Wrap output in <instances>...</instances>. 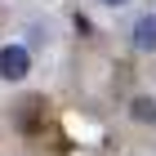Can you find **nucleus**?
Returning a JSON list of instances; mask_svg holds the SVG:
<instances>
[{
  "label": "nucleus",
  "instance_id": "nucleus-4",
  "mask_svg": "<svg viewBox=\"0 0 156 156\" xmlns=\"http://www.w3.org/2000/svg\"><path fill=\"white\" fill-rule=\"evenodd\" d=\"M98 5H107V9H120V5H129V0H98Z\"/></svg>",
  "mask_w": 156,
  "mask_h": 156
},
{
  "label": "nucleus",
  "instance_id": "nucleus-2",
  "mask_svg": "<svg viewBox=\"0 0 156 156\" xmlns=\"http://www.w3.org/2000/svg\"><path fill=\"white\" fill-rule=\"evenodd\" d=\"M129 45L138 49V54H156V13L134 18V27H129Z\"/></svg>",
  "mask_w": 156,
  "mask_h": 156
},
{
  "label": "nucleus",
  "instance_id": "nucleus-1",
  "mask_svg": "<svg viewBox=\"0 0 156 156\" xmlns=\"http://www.w3.org/2000/svg\"><path fill=\"white\" fill-rule=\"evenodd\" d=\"M27 72H31V49L18 45V40H9V45H0V80H27Z\"/></svg>",
  "mask_w": 156,
  "mask_h": 156
},
{
  "label": "nucleus",
  "instance_id": "nucleus-3",
  "mask_svg": "<svg viewBox=\"0 0 156 156\" xmlns=\"http://www.w3.org/2000/svg\"><path fill=\"white\" fill-rule=\"evenodd\" d=\"M129 120L134 125H156V98L152 94H134L129 98Z\"/></svg>",
  "mask_w": 156,
  "mask_h": 156
}]
</instances>
